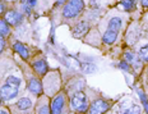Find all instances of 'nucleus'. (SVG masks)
Masks as SVG:
<instances>
[{
    "mask_svg": "<svg viewBox=\"0 0 148 114\" xmlns=\"http://www.w3.org/2000/svg\"><path fill=\"white\" fill-rule=\"evenodd\" d=\"M124 114H126V113H124Z\"/></svg>",
    "mask_w": 148,
    "mask_h": 114,
    "instance_id": "nucleus-31",
    "label": "nucleus"
},
{
    "mask_svg": "<svg viewBox=\"0 0 148 114\" xmlns=\"http://www.w3.org/2000/svg\"><path fill=\"white\" fill-rule=\"evenodd\" d=\"M28 90L35 95H40L42 92V86H41V82L38 81L37 78H31L28 81Z\"/></svg>",
    "mask_w": 148,
    "mask_h": 114,
    "instance_id": "nucleus-7",
    "label": "nucleus"
},
{
    "mask_svg": "<svg viewBox=\"0 0 148 114\" xmlns=\"http://www.w3.org/2000/svg\"><path fill=\"white\" fill-rule=\"evenodd\" d=\"M95 68H96V67L93 66V64H83V72L84 73H92L95 70Z\"/></svg>",
    "mask_w": 148,
    "mask_h": 114,
    "instance_id": "nucleus-20",
    "label": "nucleus"
},
{
    "mask_svg": "<svg viewBox=\"0 0 148 114\" xmlns=\"http://www.w3.org/2000/svg\"><path fill=\"white\" fill-rule=\"evenodd\" d=\"M65 104V96L63 94L58 95L54 100L51 101V114H60Z\"/></svg>",
    "mask_w": 148,
    "mask_h": 114,
    "instance_id": "nucleus-5",
    "label": "nucleus"
},
{
    "mask_svg": "<svg viewBox=\"0 0 148 114\" xmlns=\"http://www.w3.org/2000/svg\"><path fill=\"white\" fill-rule=\"evenodd\" d=\"M120 27H121V19L118 17H114V18H111L110 19V22H109V30L111 31H118L120 30Z\"/></svg>",
    "mask_w": 148,
    "mask_h": 114,
    "instance_id": "nucleus-12",
    "label": "nucleus"
},
{
    "mask_svg": "<svg viewBox=\"0 0 148 114\" xmlns=\"http://www.w3.org/2000/svg\"><path fill=\"white\" fill-rule=\"evenodd\" d=\"M13 48H14V50L23 58V59H28V55H29L28 50H27V48L23 44H21V42H15Z\"/></svg>",
    "mask_w": 148,
    "mask_h": 114,
    "instance_id": "nucleus-11",
    "label": "nucleus"
},
{
    "mask_svg": "<svg viewBox=\"0 0 148 114\" xmlns=\"http://www.w3.org/2000/svg\"><path fill=\"white\" fill-rule=\"evenodd\" d=\"M5 21L9 24H12V26H17V24H19L23 21V15L15 10H10L5 14Z\"/></svg>",
    "mask_w": 148,
    "mask_h": 114,
    "instance_id": "nucleus-6",
    "label": "nucleus"
},
{
    "mask_svg": "<svg viewBox=\"0 0 148 114\" xmlns=\"http://www.w3.org/2000/svg\"><path fill=\"white\" fill-rule=\"evenodd\" d=\"M126 114H140V106L139 105H133L130 109H128L125 112Z\"/></svg>",
    "mask_w": 148,
    "mask_h": 114,
    "instance_id": "nucleus-17",
    "label": "nucleus"
},
{
    "mask_svg": "<svg viewBox=\"0 0 148 114\" xmlns=\"http://www.w3.org/2000/svg\"><path fill=\"white\" fill-rule=\"evenodd\" d=\"M119 67H120L121 69H124V70H129V63H126L125 60L121 61V63L119 64Z\"/></svg>",
    "mask_w": 148,
    "mask_h": 114,
    "instance_id": "nucleus-22",
    "label": "nucleus"
},
{
    "mask_svg": "<svg viewBox=\"0 0 148 114\" xmlns=\"http://www.w3.org/2000/svg\"><path fill=\"white\" fill-rule=\"evenodd\" d=\"M121 5L125 10H132L135 5V0H121Z\"/></svg>",
    "mask_w": 148,
    "mask_h": 114,
    "instance_id": "nucleus-15",
    "label": "nucleus"
},
{
    "mask_svg": "<svg viewBox=\"0 0 148 114\" xmlns=\"http://www.w3.org/2000/svg\"><path fill=\"white\" fill-rule=\"evenodd\" d=\"M4 9H5V5H4V3H1L0 1V14L4 12Z\"/></svg>",
    "mask_w": 148,
    "mask_h": 114,
    "instance_id": "nucleus-25",
    "label": "nucleus"
},
{
    "mask_svg": "<svg viewBox=\"0 0 148 114\" xmlns=\"http://www.w3.org/2000/svg\"><path fill=\"white\" fill-rule=\"evenodd\" d=\"M110 109V104L107 101H105L102 99H98V100H95L92 103V105L89 106L88 112L89 114H105L107 110Z\"/></svg>",
    "mask_w": 148,
    "mask_h": 114,
    "instance_id": "nucleus-4",
    "label": "nucleus"
},
{
    "mask_svg": "<svg viewBox=\"0 0 148 114\" xmlns=\"http://www.w3.org/2000/svg\"><path fill=\"white\" fill-rule=\"evenodd\" d=\"M66 0H56V3L58 4H64V3H65Z\"/></svg>",
    "mask_w": 148,
    "mask_h": 114,
    "instance_id": "nucleus-28",
    "label": "nucleus"
},
{
    "mask_svg": "<svg viewBox=\"0 0 148 114\" xmlns=\"http://www.w3.org/2000/svg\"><path fill=\"white\" fill-rule=\"evenodd\" d=\"M9 35V26L7 23V21L0 19V36H8Z\"/></svg>",
    "mask_w": 148,
    "mask_h": 114,
    "instance_id": "nucleus-14",
    "label": "nucleus"
},
{
    "mask_svg": "<svg viewBox=\"0 0 148 114\" xmlns=\"http://www.w3.org/2000/svg\"><path fill=\"white\" fill-rule=\"evenodd\" d=\"M0 114H9L7 110H0Z\"/></svg>",
    "mask_w": 148,
    "mask_h": 114,
    "instance_id": "nucleus-29",
    "label": "nucleus"
},
{
    "mask_svg": "<svg viewBox=\"0 0 148 114\" xmlns=\"http://www.w3.org/2000/svg\"><path fill=\"white\" fill-rule=\"evenodd\" d=\"M19 85H21V79L18 77H14V76L8 77L5 85L1 86V88H0V97L4 100H10L15 97L18 94Z\"/></svg>",
    "mask_w": 148,
    "mask_h": 114,
    "instance_id": "nucleus-1",
    "label": "nucleus"
},
{
    "mask_svg": "<svg viewBox=\"0 0 148 114\" xmlns=\"http://www.w3.org/2000/svg\"><path fill=\"white\" fill-rule=\"evenodd\" d=\"M38 114H51V113H50V110H49L47 106H42V108H40Z\"/></svg>",
    "mask_w": 148,
    "mask_h": 114,
    "instance_id": "nucleus-21",
    "label": "nucleus"
},
{
    "mask_svg": "<svg viewBox=\"0 0 148 114\" xmlns=\"http://www.w3.org/2000/svg\"><path fill=\"white\" fill-rule=\"evenodd\" d=\"M0 103H1V99H0Z\"/></svg>",
    "mask_w": 148,
    "mask_h": 114,
    "instance_id": "nucleus-30",
    "label": "nucleus"
},
{
    "mask_svg": "<svg viewBox=\"0 0 148 114\" xmlns=\"http://www.w3.org/2000/svg\"><path fill=\"white\" fill-rule=\"evenodd\" d=\"M31 105H32V103H31V100L27 99V97H22V99H19V100H18V103H17L18 109H21V110L29 109Z\"/></svg>",
    "mask_w": 148,
    "mask_h": 114,
    "instance_id": "nucleus-13",
    "label": "nucleus"
},
{
    "mask_svg": "<svg viewBox=\"0 0 148 114\" xmlns=\"http://www.w3.org/2000/svg\"><path fill=\"white\" fill-rule=\"evenodd\" d=\"M87 31H88V23L87 22H79L75 27H74L73 35L75 36V37H82L83 35L87 33Z\"/></svg>",
    "mask_w": 148,
    "mask_h": 114,
    "instance_id": "nucleus-8",
    "label": "nucleus"
},
{
    "mask_svg": "<svg viewBox=\"0 0 148 114\" xmlns=\"http://www.w3.org/2000/svg\"><path fill=\"white\" fill-rule=\"evenodd\" d=\"M33 68L40 76H44L47 72V64H46L45 60H37L33 63Z\"/></svg>",
    "mask_w": 148,
    "mask_h": 114,
    "instance_id": "nucleus-10",
    "label": "nucleus"
},
{
    "mask_svg": "<svg viewBox=\"0 0 148 114\" xmlns=\"http://www.w3.org/2000/svg\"><path fill=\"white\" fill-rule=\"evenodd\" d=\"M116 37H118V32L116 31H111V30H107L106 32H105V35H103V37H102V41L105 42V44H114L115 42V40Z\"/></svg>",
    "mask_w": 148,
    "mask_h": 114,
    "instance_id": "nucleus-9",
    "label": "nucleus"
},
{
    "mask_svg": "<svg viewBox=\"0 0 148 114\" xmlns=\"http://www.w3.org/2000/svg\"><path fill=\"white\" fill-rule=\"evenodd\" d=\"M70 105L75 112H79V113H83L88 109V100H87V96H86L83 92H77L72 96L70 99Z\"/></svg>",
    "mask_w": 148,
    "mask_h": 114,
    "instance_id": "nucleus-3",
    "label": "nucleus"
},
{
    "mask_svg": "<svg viewBox=\"0 0 148 114\" xmlns=\"http://www.w3.org/2000/svg\"><path fill=\"white\" fill-rule=\"evenodd\" d=\"M84 8V1L83 0H69L64 8V17L65 18H74L77 17Z\"/></svg>",
    "mask_w": 148,
    "mask_h": 114,
    "instance_id": "nucleus-2",
    "label": "nucleus"
},
{
    "mask_svg": "<svg viewBox=\"0 0 148 114\" xmlns=\"http://www.w3.org/2000/svg\"><path fill=\"white\" fill-rule=\"evenodd\" d=\"M5 46V41H4V37L3 36H0V53L3 51V49H4Z\"/></svg>",
    "mask_w": 148,
    "mask_h": 114,
    "instance_id": "nucleus-23",
    "label": "nucleus"
},
{
    "mask_svg": "<svg viewBox=\"0 0 148 114\" xmlns=\"http://www.w3.org/2000/svg\"><path fill=\"white\" fill-rule=\"evenodd\" d=\"M138 94H139V96H140V100H142V103H143V106L146 108V112L148 113V100H147V96L142 91H138Z\"/></svg>",
    "mask_w": 148,
    "mask_h": 114,
    "instance_id": "nucleus-18",
    "label": "nucleus"
},
{
    "mask_svg": "<svg viewBox=\"0 0 148 114\" xmlns=\"http://www.w3.org/2000/svg\"><path fill=\"white\" fill-rule=\"evenodd\" d=\"M139 57H140V59L143 60V61H148V44L144 45L143 48H140Z\"/></svg>",
    "mask_w": 148,
    "mask_h": 114,
    "instance_id": "nucleus-16",
    "label": "nucleus"
},
{
    "mask_svg": "<svg viewBox=\"0 0 148 114\" xmlns=\"http://www.w3.org/2000/svg\"><path fill=\"white\" fill-rule=\"evenodd\" d=\"M125 61L126 63H133V64H137V59H134V55L132 53H125Z\"/></svg>",
    "mask_w": 148,
    "mask_h": 114,
    "instance_id": "nucleus-19",
    "label": "nucleus"
},
{
    "mask_svg": "<svg viewBox=\"0 0 148 114\" xmlns=\"http://www.w3.org/2000/svg\"><path fill=\"white\" fill-rule=\"evenodd\" d=\"M140 3L144 8H148V0H140Z\"/></svg>",
    "mask_w": 148,
    "mask_h": 114,
    "instance_id": "nucleus-26",
    "label": "nucleus"
},
{
    "mask_svg": "<svg viewBox=\"0 0 148 114\" xmlns=\"http://www.w3.org/2000/svg\"><path fill=\"white\" fill-rule=\"evenodd\" d=\"M36 4V0H28V5L29 7H33Z\"/></svg>",
    "mask_w": 148,
    "mask_h": 114,
    "instance_id": "nucleus-27",
    "label": "nucleus"
},
{
    "mask_svg": "<svg viewBox=\"0 0 148 114\" xmlns=\"http://www.w3.org/2000/svg\"><path fill=\"white\" fill-rule=\"evenodd\" d=\"M91 7L92 8H98V0H91Z\"/></svg>",
    "mask_w": 148,
    "mask_h": 114,
    "instance_id": "nucleus-24",
    "label": "nucleus"
}]
</instances>
